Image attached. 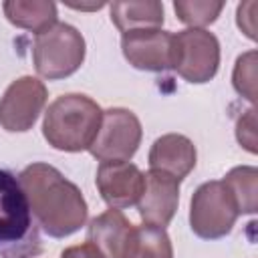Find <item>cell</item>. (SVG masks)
I'll return each mask as SVG.
<instances>
[{"label": "cell", "instance_id": "cell-7", "mask_svg": "<svg viewBox=\"0 0 258 258\" xmlns=\"http://www.w3.org/2000/svg\"><path fill=\"white\" fill-rule=\"evenodd\" d=\"M141 123L133 111L107 109L89 151L99 161H129L141 143Z\"/></svg>", "mask_w": 258, "mask_h": 258}, {"label": "cell", "instance_id": "cell-8", "mask_svg": "<svg viewBox=\"0 0 258 258\" xmlns=\"http://www.w3.org/2000/svg\"><path fill=\"white\" fill-rule=\"evenodd\" d=\"M46 105V87L34 77H20L0 99V125L6 131H28Z\"/></svg>", "mask_w": 258, "mask_h": 258}, {"label": "cell", "instance_id": "cell-14", "mask_svg": "<svg viewBox=\"0 0 258 258\" xmlns=\"http://www.w3.org/2000/svg\"><path fill=\"white\" fill-rule=\"evenodd\" d=\"M109 10H111V22L121 32L141 30V28H159L163 24V4L155 0L113 2Z\"/></svg>", "mask_w": 258, "mask_h": 258}, {"label": "cell", "instance_id": "cell-22", "mask_svg": "<svg viewBox=\"0 0 258 258\" xmlns=\"http://www.w3.org/2000/svg\"><path fill=\"white\" fill-rule=\"evenodd\" d=\"M60 258H105L91 242H83V244H77V246H69Z\"/></svg>", "mask_w": 258, "mask_h": 258}, {"label": "cell", "instance_id": "cell-18", "mask_svg": "<svg viewBox=\"0 0 258 258\" xmlns=\"http://www.w3.org/2000/svg\"><path fill=\"white\" fill-rule=\"evenodd\" d=\"M224 8V2H210V0H177L173 2V10L183 24L191 28H202L212 24Z\"/></svg>", "mask_w": 258, "mask_h": 258}, {"label": "cell", "instance_id": "cell-2", "mask_svg": "<svg viewBox=\"0 0 258 258\" xmlns=\"http://www.w3.org/2000/svg\"><path fill=\"white\" fill-rule=\"evenodd\" d=\"M103 111L87 95L69 93L56 97L42 121V135L54 149L83 151L89 149L101 127Z\"/></svg>", "mask_w": 258, "mask_h": 258}, {"label": "cell", "instance_id": "cell-17", "mask_svg": "<svg viewBox=\"0 0 258 258\" xmlns=\"http://www.w3.org/2000/svg\"><path fill=\"white\" fill-rule=\"evenodd\" d=\"M230 189L238 214H254L258 206V169L250 165L234 167L222 179Z\"/></svg>", "mask_w": 258, "mask_h": 258}, {"label": "cell", "instance_id": "cell-15", "mask_svg": "<svg viewBox=\"0 0 258 258\" xmlns=\"http://www.w3.org/2000/svg\"><path fill=\"white\" fill-rule=\"evenodd\" d=\"M121 258H173V246L165 228L133 226Z\"/></svg>", "mask_w": 258, "mask_h": 258}, {"label": "cell", "instance_id": "cell-12", "mask_svg": "<svg viewBox=\"0 0 258 258\" xmlns=\"http://www.w3.org/2000/svg\"><path fill=\"white\" fill-rule=\"evenodd\" d=\"M149 167L181 181L196 167V145L179 133L161 135L149 149Z\"/></svg>", "mask_w": 258, "mask_h": 258}, {"label": "cell", "instance_id": "cell-11", "mask_svg": "<svg viewBox=\"0 0 258 258\" xmlns=\"http://www.w3.org/2000/svg\"><path fill=\"white\" fill-rule=\"evenodd\" d=\"M95 181L101 198L115 210L137 204L143 191V173L129 161H101Z\"/></svg>", "mask_w": 258, "mask_h": 258}, {"label": "cell", "instance_id": "cell-16", "mask_svg": "<svg viewBox=\"0 0 258 258\" xmlns=\"http://www.w3.org/2000/svg\"><path fill=\"white\" fill-rule=\"evenodd\" d=\"M2 8L14 26L36 34L56 22V4L48 0H8Z\"/></svg>", "mask_w": 258, "mask_h": 258}, {"label": "cell", "instance_id": "cell-3", "mask_svg": "<svg viewBox=\"0 0 258 258\" xmlns=\"http://www.w3.org/2000/svg\"><path fill=\"white\" fill-rule=\"evenodd\" d=\"M40 250L36 220L18 177L0 169V258H34Z\"/></svg>", "mask_w": 258, "mask_h": 258}, {"label": "cell", "instance_id": "cell-5", "mask_svg": "<svg viewBox=\"0 0 258 258\" xmlns=\"http://www.w3.org/2000/svg\"><path fill=\"white\" fill-rule=\"evenodd\" d=\"M236 202L222 179L202 183L189 204V226L204 240H218L232 232L238 218Z\"/></svg>", "mask_w": 258, "mask_h": 258}, {"label": "cell", "instance_id": "cell-4", "mask_svg": "<svg viewBox=\"0 0 258 258\" xmlns=\"http://www.w3.org/2000/svg\"><path fill=\"white\" fill-rule=\"evenodd\" d=\"M32 60L36 73L44 79L56 81L71 77L85 60V38L75 26L54 22L36 34Z\"/></svg>", "mask_w": 258, "mask_h": 258}, {"label": "cell", "instance_id": "cell-20", "mask_svg": "<svg viewBox=\"0 0 258 258\" xmlns=\"http://www.w3.org/2000/svg\"><path fill=\"white\" fill-rule=\"evenodd\" d=\"M236 137L238 141L250 151L256 153V117H254V109H248L236 125Z\"/></svg>", "mask_w": 258, "mask_h": 258}, {"label": "cell", "instance_id": "cell-13", "mask_svg": "<svg viewBox=\"0 0 258 258\" xmlns=\"http://www.w3.org/2000/svg\"><path fill=\"white\" fill-rule=\"evenodd\" d=\"M133 224L121 210H107L89 224L87 242H91L105 258H121Z\"/></svg>", "mask_w": 258, "mask_h": 258}, {"label": "cell", "instance_id": "cell-21", "mask_svg": "<svg viewBox=\"0 0 258 258\" xmlns=\"http://www.w3.org/2000/svg\"><path fill=\"white\" fill-rule=\"evenodd\" d=\"M254 10L256 2H244L238 6V26L242 32H246L248 38H256V20H254Z\"/></svg>", "mask_w": 258, "mask_h": 258}, {"label": "cell", "instance_id": "cell-10", "mask_svg": "<svg viewBox=\"0 0 258 258\" xmlns=\"http://www.w3.org/2000/svg\"><path fill=\"white\" fill-rule=\"evenodd\" d=\"M179 204V181L163 171L149 169L143 173V191L137 200V210L143 224L165 228L175 216Z\"/></svg>", "mask_w": 258, "mask_h": 258}, {"label": "cell", "instance_id": "cell-1", "mask_svg": "<svg viewBox=\"0 0 258 258\" xmlns=\"http://www.w3.org/2000/svg\"><path fill=\"white\" fill-rule=\"evenodd\" d=\"M30 212L44 234L64 238L87 222V202L81 189L48 163H32L18 175Z\"/></svg>", "mask_w": 258, "mask_h": 258}, {"label": "cell", "instance_id": "cell-6", "mask_svg": "<svg viewBox=\"0 0 258 258\" xmlns=\"http://www.w3.org/2000/svg\"><path fill=\"white\" fill-rule=\"evenodd\" d=\"M220 42L204 28H185L173 34L171 69L189 83H208L218 73Z\"/></svg>", "mask_w": 258, "mask_h": 258}, {"label": "cell", "instance_id": "cell-9", "mask_svg": "<svg viewBox=\"0 0 258 258\" xmlns=\"http://www.w3.org/2000/svg\"><path fill=\"white\" fill-rule=\"evenodd\" d=\"M123 56L139 71H167L173 58V34L161 28H141L123 32Z\"/></svg>", "mask_w": 258, "mask_h": 258}, {"label": "cell", "instance_id": "cell-19", "mask_svg": "<svg viewBox=\"0 0 258 258\" xmlns=\"http://www.w3.org/2000/svg\"><path fill=\"white\" fill-rule=\"evenodd\" d=\"M234 89L246 97L250 103L256 99V52L250 50L242 56H238L234 67Z\"/></svg>", "mask_w": 258, "mask_h": 258}]
</instances>
